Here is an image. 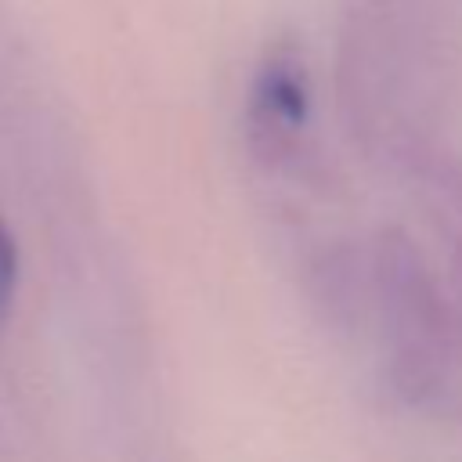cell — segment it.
Here are the masks:
<instances>
[{
	"label": "cell",
	"mask_w": 462,
	"mask_h": 462,
	"mask_svg": "<svg viewBox=\"0 0 462 462\" xmlns=\"http://www.w3.org/2000/svg\"><path fill=\"white\" fill-rule=\"evenodd\" d=\"M379 278L393 328L397 350V379L411 393L426 390L440 379L448 346H451V321L448 307L419 256V249L404 238H393L379 253Z\"/></svg>",
	"instance_id": "cell-1"
},
{
	"label": "cell",
	"mask_w": 462,
	"mask_h": 462,
	"mask_svg": "<svg viewBox=\"0 0 462 462\" xmlns=\"http://www.w3.org/2000/svg\"><path fill=\"white\" fill-rule=\"evenodd\" d=\"M14 282H18V249L11 242V231L0 220V325L7 321V310L14 300Z\"/></svg>",
	"instance_id": "cell-2"
}]
</instances>
